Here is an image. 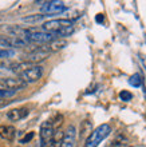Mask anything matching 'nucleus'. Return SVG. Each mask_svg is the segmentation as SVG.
Instances as JSON below:
<instances>
[{"instance_id": "f8f14e48", "label": "nucleus", "mask_w": 146, "mask_h": 147, "mask_svg": "<svg viewBox=\"0 0 146 147\" xmlns=\"http://www.w3.org/2000/svg\"><path fill=\"white\" fill-rule=\"evenodd\" d=\"M16 136V130L14 126H10V124H1L0 126V138L7 142H14Z\"/></svg>"}, {"instance_id": "f3484780", "label": "nucleus", "mask_w": 146, "mask_h": 147, "mask_svg": "<svg viewBox=\"0 0 146 147\" xmlns=\"http://www.w3.org/2000/svg\"><path fill=\"white\" fill-rule=\"evenodd\" d=\"M44 18H47V15H43V13H39V15H31V16H26L23 18V22H27V23H35V22H40Z\"/></svg>"}, {"instance_id": "b1692460", "label": "nucleus", "mask_w": 146, "mask_h": 147, "mask_svg": "<svg viewBox=\"0 0 146 147\" xmlns=\"http://www.w3.org/2000/svg\"><path fill=\"white\" fill-rule=\"evenodd\" d=\"M96 22H98V23L103 22V16H102V15H98V16H96Z\"/></svg>"}, {"instance_id": "20e7f679", "label": "nucleus", "mask_w": 146, "mask_h": 147, "mask_svg": "<svg viewBox=\"0 0 146 147\" xmlns=\"http://www.w3.org/2000/svg\"><path fill=\"white\" fill-rule=\"evenodd\" d=\"M71 26H73V20L70 19H52L48 20V22H44L42 26V30L55 35L60 30H63L66 27H71Z\"/></svg>"}, {"instance_id": "dca6fc26", "label": "nucleus", "mask_w": 146, "mask_h": 147, "mask_svg": "<svg viewBox=\"0 0 146 147\" xmlns=\"http://www.w3.org/2000/svg\"><path fill=\"white\" fill-rule=\"evenodd\" d=\"M129 83H130V86H133V87H141L142 86V78H141V75L139 74H134V75H131L130 79H129Z\"/></svg>"}, {"instance_id": "f03ea898", "label": "nucleus", "mask_w": 146, "mask_h": 147, "mask_svg": "<svg viewBox=\"0 0 146 147\" xmlns=\"http://www.w3.org/2000/svg\"><path fill=\"white\" fill-rule=\"evenodd\" d=\"M110 132H111V127H110L107 123L98 126V127H96L95 130H92L91 134L87 136L85 147H98L102 140H105L110 135Z\"/></svg>"}, {"instance_id": "5701e85b", "label": "nucleus", "mask_w": 146, "mask_h": 147, "mask_svg": "<svg viewBox=\"0 0 146 147\" xmlns=\"http://www.w3.org/2000/svg\"><path fill=\"white\" fill-rule=\"evenodd\" d=\"M119 98H121L123 102H130L131 99H133V95H131V92L123 90V91H121V94H119Z\"/></svg>"}, {"instance_id": "a211bd4d", "label": "nucleus", "mask_w": 146, "mask_h": 147, "mask_svg": "<svg viewBox=\"0 0 146 147\" xmlns=\"http://www.w3.org/2000/svg\"><path fill=\"white\" fill-rule=\"evenodd\" d=\"M16 94V91H11V90H5V88H0V100L7 99V98H12Z\"/></svg>"}, {"instance_id": "aec40b11", "label": "nucleus", "mask_w": 146, "mask_h": 147, "mask_svg": "<svg viewBox=\"0 0 146 147\" xmlns=\"http://www.w3.org/2000/svg\"><path fill=\"white\" fill-rule=\"evenodd\" d=\"M15 55V52L12 50H7V48H0V59L4 58H12Z\"/></svg>"}, {"instance_id": "412c9836", "label": "nucleus", "mask_w": 146, "mask_h": 147, "mask_svg": "<svg viewBox=\"0 0 146 147\" xmlns=\"http://www.w3.org/2000/svg\"><path fill=\"white\" fill-rule=\"evenodd\" d=\"M51 123H52V127H54L55 131H56V130H59V127L63 124V116H62V115H56V118L54 119V122H51Z\"/></svg>"}, {"instance_id": "4be33fe9", "label": "nucleus", "mask_w": 146, "mask_h": 147, "mask_svg": "<svg viewBox=\"0 0 146 147\" xmlns=\"http://www.w3.org/2000/svg\"><path fill=\"white\" fill-rule=\"evenodd\" d=\"M34 138H35V131H30L28 134H26V136H24V138H22V139H20V143H22V144L30 143Z\"/></svg>"}, {"instance_id": "7ed1b4c3", "label": "nucleus", "mask_w": 146, "mask_h": 147, "mask_svg": "<svg viewBox=\"0 0 146 147\" xmlns=\"http://www.w3.org/2000/svg\"><path fill=\"white\" fill-rule=\"evenodd\" d=\"M18 76L24 82V83H36L38 80H40L43 76V67L38 66V64H32L31 67H28L27 70H24L23 72H20Z\"/></svg>"}, {"instance_id": "423d86ee", "label": "nucleus", "mask_w": 146, "mask_h": 147, "mask_svg": "<svg viewBox=\"0 0 146 147\" xmlns=\"http://www.w3.org/2000/svg\"><path fill=\"white\" fill-rule=\"evenodd\" d=\"M50 55H51V52L48 51L47 47H39V48H35V50L26 54V62L31 63V64H36V63H40L43 60H46Z\"/></svg>"}, {"instance_id": "0eeeda50", "label": "nucleus", "mask_w": 146, "mask_h": 147, "mask_svg": "<svg viewBox=\"0 0 146 147\" xmlns=\"http://www.w3.org/2000/svg\"><path fill=\"white\" fill-rule=\"evenodd\" d=\"M54 127H52V123L51 120H47V122H43L42 126H40V131H39V136H40V146L39 147H47L50 140L52 139L54 136Z\"/></svg>"}, {"instance_id": "6e6552de", "label": "nucleus", "mask_w": 146, "mask_h": 147, "mask_svg": "<svg viewBox=\"0 0 146 147\" xmlns=\"http://www.w3.org/2000/svg\"><path fill=\"white\" fill-rule=\"evenodd\" d=\"M0 44L3 47H7V50L10 48H22V47H26L28 44V42L23 36H18V35H12V36H3L0 38Z\"/></svg>"}, {"instance_id": "1a4fd4ad", "label": "nucleus", "mask_w": 146, "mask_h": 147, "mask_svg": "<svg viewBox=\"0 0 146 147\" xmlns=\"http://www.w3.org/2000/svg\"><path fill=\"white\" fill-rule=\"evenodd\" d=\"M0 86H1V88L18 91V90H23L27 86V83H24L19 76H8L0 79Z\"/></svg>"}, {"instance_id": "9d476101", "label": "nucleus", "mask_w": 146, "mask_h": 147, "mask_svg": "<svg viewBox=\"0 0 146 147\" xmlns=\"http://www.w3.org/2000/svg\"><path fill=\"white\" fill-rule=\"evenodd\" d=\"M75 140H77V128L74 124H70L63 132L60 147H75Z\"/></svg>"}, {"instance_id": "9b49d317", "label": "nucleus", "mask_w": 146, "mask_h": 147, "mask_svg": "<svg viewBox=\"0 0 146 147\" xmlns=\"http://www.w3.org/2000/svg\"><path fill=\"white\" fill-rule=\"evenodd\" d=\"M30 114L28 109L26 107H19V109H12L7 112V118L11 122H19V120L27 118V115Z\"/></svg>"}, {"instance_id": "4468645a", "label": "nucleus", "mask_w": 146, "mask_h": 147, "mask_svg": "<svg viewBox=\"0 0 146 147\" xmlns=\"http://www.w3.org/2000/svg\"><path fill=\"white\" fill-rule=\"evenodd\" d=\"M92 131V124L90 120H83L81 123V138H86L91 134Z\"/></svg>"}, {"instance_id": "39448f33", "label": "nucleus", "mask_w": 146, "mask_h": 147, "mask_svg": "<svg viewBox=\"0 0 146 147\" xmlns=\"http://www.w3.org/2000/svg\"><path fill=\"white\" fill-rule=\"evenodd\" d=\"M42 4V13L47 16H54L56 13H60L66 9V5L63 1L51 0V1H39Z\"/></svg>"}, {"instance_id": "a878e982", "label": "nucleus", "mask_w": 146, "mask_h": 147, "mask_svg": "<svg viewBox=\"0 0 146 147\" xmlns=\"http://www.w3.org/2000/svg\"><path fill=\"white\" fill-rule=\"evenodd\" d=\"M130 147H131V146H130Z\"/></svg>"}, {"instance_id": "ddd939ff", "label": "nucleus", "mask_w": 146, "mask_h": 147, "mask_svg": "<svg viewBox=\"0 0 146 147\" xmlns=\"http://www.w3.org/2000/svg\"><path fill=\"white\" fill-rule=\"evenodd\" d=\"M65 47H67V40L65 39H59V38H55L52 42L48 43V51L50 52H56V51H60L63 50Z\"/></svg>"}, {"instance_id": "f257e3e1", "label": "nucleus", "mask_w": 146, "mask_h": 147, "mask_svg": "<svg viewBox=\"0 0 146 147\" xmlns=\"http://www.w3.org/2000/svg\"><path fill=\"white\" fill-rule=\"evenodd\" d=\"M22 36L28 43H36V44H48L56 38L54 34L43 31L42 28H26V30H22Z\"/></svg>"}, {"instance_id": "393cba45", "label": "nucleus", "mask_w": 146, "mask_h": 147, "mask_svg": "<svg viewBox=\"0 0 146 147\" xmlns=\"http://www.w3.org/2000/svg\"><path fill=\"white\" fill-rule=\"evenodd\" d=\"M5 106H7V102L0 100V109H3V107H5Z\"/></svg>"}, {"instance_id": "2eb2a0df", "label": "nucleus", "mask_w": 146, "mask_h": 147, "mask_svg": "<svg viewBox=\"0 0 146 147\" xmlns=\"http://www.w3.org/2000/svg\"><path fill=\"white\" fill-rule=\"evenodd\" d=\"M62 139H63V131H60V130H56V131L54 132L52 139L50 140V143H48V146H47V147H60Z\"/></svg>"}, {"instance_id": "6ab92c4d", "label": "nucleus", "mask_w": 146, "mask_h": 147, "mask_svg": "<svg viewBox=\"0 0 146 147\" xmlns=\"http://www.w3.org/2000/svg\"><path fill=\"white\" fill-rule=\"evenodd\" d=\"M123 142H125L123 135H119V136H117L114 140H111V142H110V146H109V147H122L123 144H125Z\"/></svg>"}]
</instances>
